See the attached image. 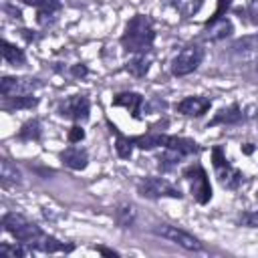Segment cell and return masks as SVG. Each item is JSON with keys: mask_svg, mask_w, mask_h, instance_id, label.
I'll return each mask as SVG.
<instances>
[{"mask_svg": "<svg viewBox=\"0 0 258 258\" xmlns=\"http://www.w3.org/2000/svg\"><path fill=\"white\" fill-rule=\"evenodd\" d=\"M256 71H258V60H256Z\"/></svg>", "mask_w": 258, "mask_h": 258, "instance_id": "d590c367", "label": "cell"}, {"mask_svg": "<svg viewBox=\"0 0 258 258\" xmlns=\"http://www.w3.org/2000/svg\"><path fill=\"white\" fill-rule=\"evenodd\" d=\"M181 177L183 181L187 183L189 187V194L194 198L196 204L200 206H206L212 202L214 198V191H212V183H210V177H208V171L204 169L202 163H187L181 167Z\"/></svg>", "mask_w": 258, "mask_h": 258, "instance_id": "5b68a950", "label": "cell"}, {"mask_svg": "<svg viewBox=\"0 0 258 258\" xmlns=\"http://www.w3.org/2000/svg\"><path fill=\"white\" fill-rule=\"evenodd\" d=\"M26 6L36 8V22L42 28H48L56 22L58 12L62 10V2L60 0H20Z\"/></svg>", "mask_w": 258, "mask_h": 258, "instance_id": "4fadbf2b", "label": "cell"}, {"mask_svg": "<svg viewBox=\"0 0 258 258\" xmlns=\"http://www.w3.org/2000/svg\"><path fill=\"white\" fill-rule=\"evenodd\" d=\"M62 73H67L69 77H73V79L81 81V79H85V77L89 75V67H87L85 62H75V64H71L69 69H64Z\"/></svg>", "mask_w": 258, "mask_h": 258, "instance_id": "83f0119b", "label": "cell"}, {"mask_svg": "<svg viewBox=\"0 0 258 258\" xmlns=\"http://www.w3.org/2000/svg\"><path fill=\"white\" fill-rule=\"evenodd\" d=\"M244 14L248 16V22H250V24L258 26V0H248Z\"/></svg>", "mask_w": 258, "mask_h": 258, "instance_id": "f546056e", "label": "cell"}, {"mask_svg": "<svg viewBox=\"0 0 258 258\" xmlns=\"http://www.w3.org/2000/svg\"><path fill=\"white\" fill-rule=\"evenodd\" d=\"M44 83L38 77H0V95L2 97H14V95H28L38 89H42Z\"/></svg>", "mask_w": 258, "mask_h": 258, "instance_id": "30bf717a", "label": "cell"}, {"mask_svg": "<svg viewBox=\"0 0 258 258\" xmlns=\"http://www.w3.org/2000/svg\"><path fill=\"white\" fill-rule=\"evenodd\" d=\"M204 56H206V48L200 42H189L171 58L169 73L173 77H187L200 69V64L204 62Z\"/></svg>", "mask_w": 258, "mask_h": 258, "instance_id": "52a82bcc", "label": "cell"}, {"mask_svg": "<svg viewBox=\"0 0 258 258\" xmlns=\"http://www.w3.org/2000/svg\"><path fill=\"white\" fill-rule=\"evenodd\" d=\"M236 50H252V48H258V36H248V38H242L238 42H234Z\"/></svg>", "mask_w": 258, "mask_h": 258, "instance_id": "4dcf8cb0", "label": "cell"}, {"mask_svg": "<svg viewBox=\"0 0 258 258\" xmlns=\"http://www.w3.org/2000/svg\"><path fill=\"white\" fill-rule=\"evenodd\" d=\"M210 159H212V167H214V175H216L218 183L228 191H236L244 181V173L230 163L224 147L214 145L210 149Z\"/></svg>", "mask_w": 258, "mask_h": 258, "instance_id": "277c9868", "label": "cell"}, {"mask_svg": "<svg viewBox=\"0 0 258 258\" xmlns=\"http://www.w3.org/2000/svg\"><path fill=\"white\" fill-rule=\"evenodd\" d=\"M58 159L62 161L64 167H69L73 171H83L89 165V151L85 147H81L79 143H69V147H64L58 153Z\"/></svg>", "mask_w": 258, "mask_h": 258, "instance_id": "9a60e30c", "label": "cell"}, {"mask_svg": "<svg viewBox=\"0 0 258 258\" xmlns=\"http://www.w3.org/2000/svg\"><path fill=\"white\" fill-rule=\"evenodd\" d=\"M252 151H254V145H252V143H244V145H242V153L252 155Z\"/></svg>", "mask_w": 258, "mask_h": 258, "instance_id": "e575fe53", "label": "cell"}, {"mask_svg": "<svg viewBox=\"0 0 258 258\" xmlns=\"http://www.w3.org/2000/svg\"><path fill=\"white\" fill-rule=\"evenodd\" d=\"M135 216H137V212H135V208L129 202H121V204L115 206L113 218H115V224L119 228H123V230L125 228H131L135 224Z\"/></svg>", "mask_w": 258, "mask_h": 258, "instance_id": "cb8c5ba5", "label": "cell"}, {"mask_svg": "<svg viewBox=\"0 0 258 258\" xmlns=\"http://www.w3.org/2000/svg\"><path fill=\"white\" fill-rule=\"evenodd\" d=\"M0 254H4L8 258H26V256L32 254V250L16 240V242H2L0 244Z\"/></svg>", "mask_w": 258, "mask_h": 258, "instance_id": "484cf974", "label": "cell"}, {"mask_svg": "<svg viewBox=\"0 0 258 258\" xmlns=\"http://www.w3.org/2000/svg\"><path fill=\"white\" fill-rule=\"evenodd\" d=\"M246 119L242 107L238 101L230 103L228 107H222L210 121H208V127H216V125H240L242 121Z\"/></svg>", "mask_w": 258, "mask_h": 258, "instance_id": "2e32d148", "label": "cell"}, {"mask_svg": "<svg viewBox=\"0 0 258 258\" xmlns=\"http://www.w3.org/2000/svg\"><path fill=\"white\" fill-rule=\"evenodd\" d=\"M40 103V99L34 93L28 95H14V97H2V111H30Z\"/></svg>", "mask_w": 258, "mask_h": 258, "instance_id": "e0dca14e", "label": "cell"}, {"mask_svg": "<svg viewBox=\"0 0 258 258\" xmlns=\"http://www.w3.org/2000/svg\"><path fill=\"white\" fill-rule=\"evenodd\" d=\"M2 230L6 234H10L14 240H18L24 246H28L32 252H42V254L62 252V254H71L77 248L73 242H60L56 236L44 232L38 224H34L32 220H28L26 216H22L18 212H4Z\"/></svg>", "mask_w": 258, "mask_h": 258, "instance_id": "6da1fadb", "label": "cell"}, {"mask_svg": "<svg viewBox=\"0 0 258 258\" xmlns=\"http://www.w3.org/2000/svg\"><path fill=\"white\" fill-rule=\"evenodd\" d=\"M113 107H121V109H127L129 115L135 119V121H141L143 119V109H145V97L137 91H121L113 97L111 101Z\"/></svg>", "mask_w": 258, "mask_h": 258, "instance_id": "5bb4252c", "label": "cell"}, {"mask_svg": "<svg viewBox=\"0 0 258 258\" xmlns=\"http://www.w3.org/2000/svg\"><path fill=\"white\" fill-rule=\"evenodd\" d=\"M185 159V155H181L179 151H173V149H161V153L155 157L157 161V169L161 173H169V171H175L181 161Z\"/></svg>", "mask_w": 258, "mask_h": 258, "instance_id": "44dd1931", "label": "cell"}, {"mask_svg": "<svg viewBox=\"0 0 258 258\" xmlns=\"http://www.w3.org/2000/svg\"><path fill=\"white\" fill-rule=\"evenodd\" d=\"M0 44H2V58H4L6 64H10V67H26L28 58H26V52L20 46L10 42L8 38H2Z\"/></svg>", "mask_w": 258, "mask_h": 258, "instance_id": "ac0fdd59", "label": "cell"}, {"mask_svg": "<svg viewBox=\"0 0 258 258\" xmlns=\"http://www.w3.org/2000/svg\"><path fill=\"white\" fill-rule=\"evenodd\" d=\"M85 129H83V125L81 123H73V127L67 131V141L69 143H81L83 139H85Z\"/></svg>", "mask_w": 258, "mask_h": 258, "instance_id": "f1b7e54d", "label": "cell"}, {"mask_svg": "<svg viewBox=\"0 0 258 258\" xmlns=\"http://www.w3.org/2000/svg\"><path fill=\"white\" fill-rule=\"evenodd\" d=\"M135 189L141 198L145 200H161V198H171V200H183V191L181 187H177L175 183H171L165 177L159 175H145L141 179H137Z\"/></svg>", "mask_w": 258, "mask_h": 258, "instance_id": "8992f818", "label": "cell"}, {"mask_svg": "<svg viewBox=\"0 0 258 258\" xmlns=\"http://www.w3.org/2000/svg\"><path fill=\"white\" fill-rule=\"evenodd\" d=\"M93 250H95L97 254H103V256H109V258H119V256H121V252H117V250H113V248H107V246H101V244H95Z\"/></svg>", "mask_w": 258, "mask_h": 258, "instance_id": "d6a6232c", "label": "cell"}, {"mask_svg": "<svg viewBox=\"0 0 258 258\" xmlns=\"http://www.w3.org/2000/svg\"><path fill=\"white\" fill-rule=\"evenodd\" d=\"M20 34H22V36H24L28 42H36V40L40 38L38 34H34V30H26V28H22V30H20Z\"/></svg>", "mask_w": 258, "mask_h": 258, "instance_id": "836d02e7", "label": "cell"}, {"mask_svg": "<svg viewBox=\"0 0 258 258\" xmlns=\"http://www.w3.org/2000/svg\"><path fill=\"white\" fill-rule=\"evenodd\" d=\"M151 232H153L155 236L167 240V242L177 244L179 248H183V250H187V252H202V250H204V242H202L198 236L189 234L187 230H183V228H179V226L155 224V226L151 228Z\"/></svg>", "mask_w": 258, "mask_h": 258, "instance_id": "9c48e42d", "label": "cell"}, {"mask_svg": "<svg viewBox=\"0 0 258 258\" xmlns=\"http://www.w3.org/2000/svg\"><path fill=\"white\" fill-rule=\"evenodd\" d=\"M0 181H2V187H12V185H20L22 183L20 169L8 157L0 159Z\"/></svg>", "mask_w": 258, "mask_h": 258, "instance_id": "ffe728a7", "label": "cell"}, {"mask_svg": "<svg viewBox=\"0 0 258 258\" xmlns=\"http://www.w3.org/2000/svg\"><path fill=\"white\" fill-rule=\"evenodd\" d=\"M234 34V24L228 16H222V18H216V20H206L204 26H202V32H200V38L202 40H208V42H222L226 38H230Z\"/></svg>", "mask_w": 258, "mask_h": 258, "instance_id": "7c38bea8", "label": "cell"}, {"mask_svg": "<svg viewBox=\"0 0 258 258\" xmlns=\"http://www.w3.org/2000/svg\"><path fill=\"white\" fill-rule=\"evenodd\" d=\"M107 125H109V131L115 135V151H117V155H119L121 159H131L133 149H135V143H133L131 135L121 133L111 121H107Z\"/></svg>", "mask_w": 258, "mask_h": 258, "instance_id": "d6986e66", "label": "cell"}, {"mask_svg": "<svg viewBox=\"0 0 258 258\" xmlns=\"http://www.w3.org/2000/svg\"><path fill=\"white\" fill-rule=\"evenodd\" d=\"M123 69H125L131 77L143 79V77L149 73V69H151V58H149V54H131V58L125 62Z\"/></svg>", "mask_w": 258, "mask_h": 258, "instance_id": "7402d4cb", "label": "cell"}, {"mask_svg": "<svg viewBox=\"0 0 258 258\" xmlns=\"http://www.w3.org/2000/svg\"><path fill=\"white\" fill-rule=\"evenodd\" d=\"M16 139L18 141H40L42 139V123L38 117H32V119H26L18 133H16Z\"/></svg>", "mask_w": 258, "mask_h": 258, "instance_id": "603a6c76", "label": "cell"}, {"mask_svg": "<svg viewBox=\"0 0 258 258\" xmlns=\"http://www.w3.org/2000/svg\"><path fill=\"white\" fill-rule=\"evenodd\" d=\"M214 101L210 97H204V95H189V97H183L181 101H177L173 105L175 113L183 115V117H194V119H200L204 117L210 109H212Z\"/></svg>", "mask_w": 258, "mask_h": 258, "instance_id": "8fae6325", "label": "cell"}, {"mask_svg": "<svg viewBox=\"0 0 258 258\" xmlns=\"http://www.w3.org/2000/svg\"><path fill=\"white\" fill-rule=\"evenodd\" d=\"M236 226L242 228H258V210H244L236 218Z\"/></svg>", "mask_w": 258, "mask_h": 258, "instance_id": "4316f807", "label": "cell"}, {"mask_svg": "<svg viewBox=\"0 0 258 258\" xmlns=\"http://www.w3.org/2000/svg\"><path fill=\"white\" fill-rule=\"evenodd\" d=\"M133 143L141 151H153V149H173L179 151L185 157H194L202 153V145L189 137L181 135H171V133H161V131H147L141 135H131Z\"/></svg>", "mask_w": 258, "mask_h": 258, "instance_id": "3957f363", "label": "cell"}, {"mask_svg": "<svg viewBox=\"0 0 258 258\" xmlns=\"http://www.w3.org/2000/svg\"><path fill=\"white\" fill-rule=\"evenodd\" d=\"M56 115L67 119V121H73V123H87L89 117H91V99L87 95H71V97H64L56 103Z\"/></svg>", "mask_w": 258, "mask_h": 258, "instance_id": "ba28073f", "label": "cell"}, {"mask_svg": "<svg viewBox=\"0 0 258 258\" xmlns=\"http://www.w3.org/2000/svg\"><path fill=\"white\" fill-rule=\"evenodd\" d=\"M232 8V0H218V8L214 10V14L210 16V20H216V18H222L226 16V12Z\"/></svg>", "mask_w": 258, "mask_h": 258, "instance_id": "1f68e13d", "label": "cell"}, {"mask_svg": "<svg viewBox=\"0 0 258 258\" xmlns=\"http://www.w3.org/2000/svg\"><path fill=\"white\" fill-rule=\"evenodd\" d=\"M169 4L181 18H194L202 10L204 0H169Z\"/></svg>", "mask_w": 258, "mask_h": 258, "instance_id": "d4e9b609", "label": "cell"}, {"mask_svg": "<svg viewBox=\"0 0 258 258\" xmlns=\"http://www.w3.org/2000/svg\"><path fill=\"white\" fill-rule=\"evenodd\" d=\"M155 22L149 14H133L121 36H119V44L125 52L129 54H149L153 52V46H155Z\"/></svg>", "mask_w": 258, "mask_h": 258, "instance_id": "7a4b0ae2", "label": "cell"}]
</instances>
